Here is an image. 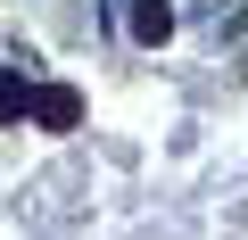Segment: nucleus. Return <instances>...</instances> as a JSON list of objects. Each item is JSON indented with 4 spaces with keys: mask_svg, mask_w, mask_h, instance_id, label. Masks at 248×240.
Segmentation results:
<instances>
[{
    "mask_svg": "<svg viewBox=\"0 0 248 240\" xmlns=\"http://www.w3.org/2000/svg\"><path fill=\"white\" fill-rule=\"evenodd\" d=\"M25 116H33L42 133H75V125H83V91H75V83H33V108H25Z\"/></svg>",
    "mask_w": 248,
    "mask_h": 240,
    "instance_id": "obj_1",
    "label": "nucleus"
},
{
    "mask_svg": "<svg viewBox=\"0 0 248 240\" xmlns=\"http://www.w3.org/2000/svg\"><path fill=\"white\" fill-rule=\"evenodd\" d=\"M133 33L141 42H166L174 33V9H166V0H141V9H133Z\"/></svg>",
    "mask_w": 248,
    "mask_h": 240,
    "instance_id": "obj_2",
    "label": "nucleus"
},
{
    "mask_svg": "<svg viewBox=\"0 0 248 240\" xmlns=\"http://www.w3.org/2000/svg\"><path fill=\"white\" fill-rule=\"evenodd\" d=\"M25 108H33L25 75H9V66H0V125H9V116H25Z\"/></svg>",
    "mask_w": 248,
    "mask_h": 240,
    "instance_id": "obj_3",
    "label": "nucleus"
}]
</instances>
